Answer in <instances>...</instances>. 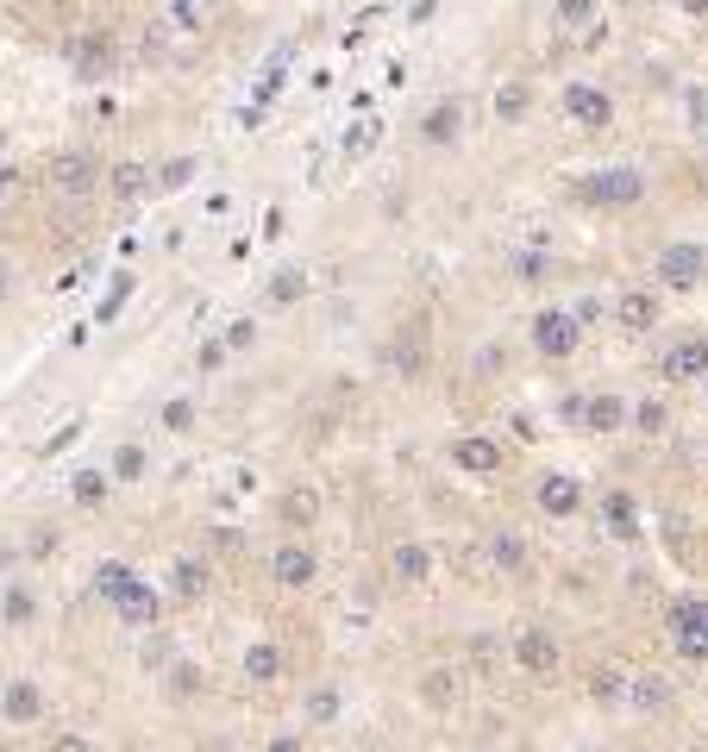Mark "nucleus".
<instances>
[{"label": "nucleus", "instance_id": "1", "mask_svg": "<svg viewBox=\"0 0 708 752\" xmlns=\"http://www.w3.org/2000/svg\"><path fill=\"white\" fill-rule=\"evenodd\" d=\"M652 276L665 282V289H696V282L708 276V251H702V245H690V239H671L665 251H658Z\"/></svg>", "mask_w": 708, "mask_h": 752}, {"label": "nucleus", "instance_id": "2", "mask_svg": "<svg viewBox=\"0 0 708 752\" xmlns=\"http://www.w3.org/2000/svg\"><path fill=\"white\" fill-rule=\"evenodd\" d=\"M671 633H677V652L690 658V665H702L708 658V596H683L671 608Z\"/></svg>", "mask_w": 708, "mask_h": 752}, {"label": "nucleus", "instance_id": "3", "mask_svg": "<svg viewBox=\"0 0 708 752\" xmlns=\"http://www.w3.org/2000/svg\"><path fill=\"white\" fill-rule=\"evenodd\" d=\"M658 376H665V383H702V376H708V339L690 333V339L665 345V351H658Z\"/></svg>", "mask_w": 708, "mask_h": 752}, {"label": "nucleus", "instance_id": "4", "mask_svg": "<svg viewBox=\"0 0 708 752\" xmlns=\"http://www.w3.org/2000/svg\"><path fill=\"white\" fill-rule=\"evenodd\" d=\"M533 345H539V358H571V351L583 345V326H577V314H558V308L533 314Z\"/></svg>", "mask_w": 708, "mask_h": 752}, {"label": "nucleus", "instance_id": "5", "mask_svg": "<svg viewBox=\"0 0 708 752\" xmlns=\"http://www.w3.org/2000/svg\"><path fill=\"white\" fill-rule=\"evenodd\" d=\"M44 176H51L57 195H88V188H101V157H88V151H57Z\"/></svg>", "mask_w": 708, "mask_h": 752}, {"label": "nucleus", "instance_id": "6", "mask_svg": "<svg viewBox=\"0 0 708 752\" xmlns=\"http://www.w3.org/2000/svg\"><path fill=\"white\" fill-rule=\"evenodd\" d=\"M640 195H646L640 170H602V176L583 182V201H596V207H633Z\"/></svg>", "mask_w": 708, "mask_h": 752}, {"label": "nucleus", "instance_id": "7", "mask_svg": "<svg viewBox=\"0 0 708 752\" xmlns=\"http://www.w3.org/2000/svg\"><path fill=\"white\" fill-rule=\"evenodd\" d=\"M514 658H521L527 677H552V671H558V640H552V627L527 621L521 633H514Z\"/></svg>", "mask_w": 708, "mask_h": 752}, {"label": "nucleus", "instance_id": "8", "mask_svg": "<svg viewBox=\"0 0 708 752\" xmlns=\"http://www.w3.org/2000/svg\"><path fill=\"white\" fill-rule=\"evenodd\" d=\"M0 721L7 727H38L44 721V690L32 684V677H13V684L0 690Z\"/></svg>", "mask_w": 708, "mask_h": 752}, {"label": "nucleus", "instance_id": "9", "mask_svg": "<svg viewBox=\"0 0 708 752\" xmlns=\"http://www.w3.org/2000/svg\"><path fill=\"white\" fill-rule=\"evenodd\" d=\"M564 113H571L583 132H602L608 120H615V101H608L602 88H589V82H571L564 88Z\"/></svg>", "mask_w": 708, "mask_h": 752}, {"label": "nucleus", "instance_id": "10", "mask_svg": "<svg viewBox=\"0 0 708 752\" xmlns=\"http://www.w3.org/2000/svg\"><path fill=\"white\" fill-rule=\"evenodd\" d=\"M452 464L464 477H495L502 470V445L483 439V433H464V439H452Z\"/></svg>", "mask_w": 708, "mask_h": 752}, {"label": "nucleus", "instance_id": "11", "mask_svg": "<svg viewBox=\"0 0 708 752\" xmlns=\"http://www.w3.org/2000/svg\"><path fill=\"white\" fill-rule=\"evenodd\" d=\"M270 577L282 583V590H308V583L320 577V558H314L308 546H276V558H270Z\"/></svg>", "mask_w": 708, "mask_h": 752}, {"label": "nucleus", "instance_id": "12", "mask_svg": "<svg viewBox=\"0 0 708 752\" xmlns=\"http://www.w3.org/2000/svg\"><path fill=\"white\" fill-rule=\"evenodd\" d=\"M539 508H546V514H558V521H571V514L583 508V489H577V477H564V470H552V477L539 483Z\"/></svg>", "mask_w": 708, "mask_h": 752}, {"label": "nucleus", "instance_id": "13", "mask_svg": "<svg viewBox=\"0 0 708 752\" xmlns=\"http://www.w3.org/2000/svg\"><path fill=\"white\" fill-rule=\"evenodd\" d=\"M577 420H583L589 433H621V427H627V402L602 389V395H589V402H583V414H577Z\"/></svg>", "mask_w": 708, "mask_h": 752}, {"label": "nucleus", "instance_id": "14", "mask_svg": "<svg viewBox=\"0 0 708 752\" xmlns=\"http://www.w3.org/2000/svg\"><path fill=\"white\" fill-rule=\"evenodd\" d=\"M389 571H395L401 583H427V577H433V552L420 546V539H401V546L389 552Z\"/></svg>", "mask_w": 708, "mask_h": 752}, {"label": "nucleus", "instance_id": "15", "mask_svg": "<svg viewBox=\"0 0 708 752\" xmlns=\"http://www.w3.org/2000/svg\"><path fill=\"white\" fill-rule=\"evenodd\" d=\"M615 320L627 326V333H652V326H658V295H652V289H627L621 308H615Z\"/></svg>", "mask_w": 708, "mask_h": 752}, {"label": "nucleus", "instance_id": "16", "mask_svg": "<svg viewBox=\"0 0 708 752\" xmlns=\"http://www.w3.org/2000/svg\"><path fill=\"white\" fill-rule=\"evenodd\" d=\"M458 126H464V107H458V101H439L427 120H420V138H427V145H452Z\"/></svg>", "mask_w": 708, "mask_h": 752}, {"label": "nucleus", "instance_id": "17", "mask_svg": "<svg viewBox=\"0 0 708 752\" xmlns=\"http://www.w3.org/2000/svg\"><path fill=\"white\" fill-rule=\"evenodd\" d=\"M602 527L615 533V539H633V533H640V514H633V496H621V489H608V496H602Z\"/></svg>", "mask_w": 708, "mask_h": 752}, {"label": "nucleus", "instance_id": "18", "mask_svg": "<svg viewBox=\"0 0 708 752\" xmlns=\"http://www.w3.org/2000/svg\"><path fill=\"white\" fill-rule=\"evenodd\" d=\"M245 677H251V684H276V677H282V646L251 640L245 646Z\"/></svg>", "mask_w": 708, "mask_h": 752}, {"label": "nucleus", "instance_id": "19", "mask_svg": "<svg viewBox=\"0 0 708 752\" xmlns=\"http://www.w3.org/2000/svg\"><path fill=\"white\" fill-rule=\"evenodd\" d=\"M113 608H120V621H132V627H151V621H157V596H151V583H145V577H138Z\"/></svg>", "mask_w": 708, "mask_h": 752}, {"label": "nucleus", "instance_id": "20", "mask_svg": "<svg viewBox=\"0 0 708 752\" xmlns=\"http://www.w3.org/2000/svg\"><path fill=\"white\" fill-rule=\"evenodd\" d=\"M420 702H427V709H452V702H458V671L433 665L427 677H420Z\"/></svg>", "mask_w": 708, "mask_h": 752}, {"label": "nucleus", "instance_id": "21", "mask_svg": "<svg viewBox=\"0 0 708 752\" xmlns=\"http://www.w3.org/2000/svg\"><path fill=\"white\" fill-rule=\"evenodd\" d=\"M489 558L502 564L508 577H521V571H527V546H521V533H508V527H502V533L489 539Z\"/></svg>", "mask_w": 708, "mask_h": 752}, {"label": "nucleus", "instance_id": "22", "mask_svg": "<svg viewBox=\"0 0 708 752\" xmlns=\"http://www.w3.org/2000/svg\"><path fill=\"white\" fill-rule=\"evenodd\" d=\"M314 514H320L314 489H289V496H282V527H314Z\"/></svg>", "mask_w": 708, "mask_h": 752}, {"label": "nucleus", "instance_id": "23", "mask_svg": "<svg viewBox=\"0 0 708 752\" xmlns=\"http://www.w3.org/2000/svg\"><path fill=\"white\" fill-rule=\"evenodd\" d=\"M132 583H138V577H132V564H101V571H94V590H101L107 602H120Z\"/></svg>", "mask_w": 708, "mask_h": 752}, {"label": "nucleus", "instance_id": "24", "mask_svg": "<svg viewBox=\"0 0 708 752\" xmlns=\"http://www.w3.org/2000/svg\"><path fill=\"white\" fill-rule=\"evenodd\" d=\"M107 477H113V483H138V477H145V445H120Z\"/></svg>", "mask_w": 708, "mask_h": 752}, {"label": "nucleus", "instance_id": "25", "mask_svg": "<svg viewBox=\"0 0 708 752\" xmlns=\"http://www.w3.org/2000/svg\"><path fill=\"white\" fill-rule=\"evenodd\" d=\"M301 715H308V727H326V721L339 715V690H333V684H320L308 702H301Z\"/></svg>", "mask_w": 708, "mask_h": 752}, {"label": "nucleus", "instance_id": "26", "mask_svg": "<svg viewBox=\"0 0 708 752\" xmlns=\"http://www.w3.org/2000/svg\"><path fill=\"white\" fill-rule=\"evenodd\" d=\"M621 690H627V677H621L615 665H602V671H589V696H596V702H621Z\"/></svg>", "mask_w": 708, "mask_h": 752}, {"label": "nucleus", "instance_id": "27", "mask_svg": "<svg viewBox=\"0 0 708 752\" xmlns=\"http://www.w3.org/2000/svg\"><path fill=\"white\" fill-rule=\"evenodd\" d=\"M552 276V257L546 251H521L514 257V282H546Z\"/></svg>", "mask_w": 708, "mask_h": 752}, {"label": "nucleus", "instance_id": "28", "mask_svg": "<svg viewBox=\"0 0 708 752\" xmlns=\"http://www.w3.org/2000/svg\"><path fill=\"white\" fill-rule=\"evenodd\" d=\"M395 364L408 370V376H420V370H427V339H420V333H408V345L395 339Z\"/></svg>", "mask_w": 708, "mask_h": 752}, {"label": "nucleus", "instance_id": "29", "mask_svg": "<svg viewBox=\"0 0 708 752\" xmlns=\"http://www.w3.org/2000/svg\"><path fill=\"white\" fill-rule=\"evenodd\" d=\"M157 420H163V433H188V427H195V402H188V395H176V402L163 408Z\"/></svg>", "mask_w": 708, "mask_h": 752}, {"label": "nucleus", "instance_id": "30", "mask_svg": "<svg viewBox=\"0 0 708 752\" xmlns=\"http://www.w3.org/2000/svg\"><path fill=\"white\" fill-rule=\"evenodd\" d=\"M633 427H640V433H665L671 427V408L665 402H640V408H633Z\"/></svg>", "mask_w": 708, "mask_h": 752}, {"label": "nucleus", "instance_id": "31", "mask_svg": "<svg viewBox=\"0 0 708 752\" xmlns=\"http://www.w3.org/2000/svg\"><path fill=\"white\" fill-rule=\"evenodd\" d=\"M107 483H113V477H101V470H82V477H76V502H82V508L107 502Z\"/></svg>", "mask_w": 708, "mask_h": 752}, {"label": "nucleus", "instance_id": "32", "mask_svg": "<svg viewBox=\"0 0 708 752\" xmlns=\"http://www.w3.org/2000/svg\"><path fill=\"white\" fill-rule=\"evenodd\" d=\"M301 289H308V276H301V270H282V276L270 282V301H276V308H289Z\"/></svg>", "mask_w": 708, "mask_h": 752}, {"label": "nucleus", "instance_id": "33", "mask_svg": "<svg viewBox=\"0 0 708 752\" xmlns=\"http://www.w3.org/2000/svg\"><path fill=\"white\" fill-rule=\"evenodd\" d=\"M201 590H207V571H201L195 558H182L176 564V596H201Z\"/></svg>", "mask_w": 708, "mask_h": 752}, {"label": "nucleus", "instance_id": "34", "mask_svg": "<svg viewBox=\"0 0 708 752\" xmlns=\"http://www.w3.org/2000/svg\"><path fill=\"white\" fill-rule=\"evenodd\" d=\"M0 608H7V621H13V627H26V621L38 615V608H32V596H26V590H7V596H0Z\"/></svg>", "mask_w": 708, "mask_h": 752}, {"label": "nucleus", "instance_id": "35", "mask_svg": "<svg viewBox=\"0 0 708 752\" xmlns=\"http://www.w3.org/2000/svg\"><path fill=\"white\" fill-rule=\"evenodd\" d=\"M596 19V0H558V26H589Z\"/></svg>", "mask_w": 708, "mask_h": 752}, {"label": "nucleus", "instance_id": "36", "mask_svg": "<svg viewBox=\"0 0 708 752\" xmlns=\"http://www.w3.org/2000/svg\"><path fill=\"white\" fill-rule=\"evenodd\" d=\"M495 113H502V120H521L527 113V88H502L495 94Z\"/></svg>", "mask_w": 708, "mask_h": 752}, {"label": "nucleus", "instance_id": "37", "mask_svg": "<svg viewBox=\"0 0 708 752\" xmlns=\"http://www.w3.org/2000/svg\"><path fill=\"white\" fill-rule=\"evenodd\" d=\"M138 188H145V170H138V163H120V170H113V195H138Z\"/></svg>", "mask_w": 708, "mask_h": 752}, {"label": "nucleus", "instance_id": "38", "mask_svg": "<svg viewBox=\"0 0 708 752\" xmlns=\"http://www.w3.org/2000/svg\"><path fill=\"white\" fill-rule=\"evenodd\" d=\"M220 364H226V339H207V345L195 351V370H207V376H214Z\"/></svg>", "mask_w": 708, "mask_h": 752}, {"label": "nucleus", "instance_id": "39", "mask_svg": "<svg viewBox=\"0 0 708 752\" xmlns=\"http://www.w3.org/2000/svg\"><path fill=\"white\" fill-rule=\"evenodd\" d=\"M94 69H107V38H88L82 44V76H94Z\"/></svg>", "mask_w": 708, "mask_h": 752}, {"label": "nucleus", "instance_id": "40", "mask_svg": "<svg viewBox=\"0 0 708 752\" xmlns=\"http://www.w3.org/2000/svg\"><path fill=\"white\" fill-rule=\"evenodd\" d=\"M132 295V276H120V282H113V295H107V308H101V326L113 320V314H120V301Z\"/></svg>", "mask_w": 708, "mask_h": 752}, {"label": "nucleus", "instance_id": "41", "mask_svg": "<svg viewBox=\"0 0 708 752\" xmlns=\"http://www.w3.org/2000/svg\"><path fill=\"white\" fill-rule=\"evenodd\" d=\"M633 702H640V709H658V702H665V684H646L640 677V684H633Z\"/></svg>", "mask_w": 708, "mask_h": 752}, {"label": "nucleus", "instance_id": "42", "mask_svg": "<svg viewBox=\"0 0 708 752\" xmlns=\"http://www.w3.org/2000/svg\"><path fill=\"white\" fill-rule=\"evenodd\" d=\"M251 339H257V326H251V320H232V333H226V351H245Z\"/></svg>", "mask_w": 708, "mask_h": 752}, {"label": "nucleus", "instance_id": "43", "mask_svg": "<svg viewBox=\"0 0 708 752\" xmlns=\"http://www.w3.org/2000/svg\"><path fill=\"white\" fill-rule=\"evenodd\" d=\"M51 752H94L82 734H69V727H63V734H51Z\"/></svg>", "mask_w": 708, "mask_h": 752}, {"label": "nucleus", "instance_id": "44", "mask_svg": "<svg viewBox=\"0 0 708 752\" xmlns=\"http://www.w3.org/2000/svg\"><path fill=\"white\" fill-rule=\"evenodd\" d=\"M188 176H195V163H188V157H176V163H170V170H163V188H182Z\"/></svg>", "mask_w": 708, "mask_h": 752}, {"label": "nucleus", "instance_id": "45", "mask_svg": "<svg viewBox=\"0 0 708 752\" xmlns=\"http://www.w3.org/2000/svg\"><path fill=\"white\" fill-rule=\"evenodd\" d=\"M264 752H308V740H301V734H276Z\"/></svg>", "mask_w": 708, "mask_h": 752}, {"label": "nucleus", "instance_id": "46", "mask_svg": "<svg viewBox=\"0 0 708 752\" xmlns=\"http://www.w3.org/2000/svg\"><path fill=\"white\" fill-rule=\"evenodd\" d=\"M370 138H376V126H364V132H351V138H345V157H358V151L370 145Z\"/></svg>", "mask_w": 708, "mask_h": 752}, {"label": "nucleus", "instance_id": "47", "mask_svg": "<svg viewBox=\"0 0 708 752\" xmlns=\"http://www.w3.org/2000/svg\"><path fill=\"white\" fill-rule=\"evenodd\" d=\"M7 289H13V270H7V264H0V295H7Z\"/></svg>", "mask_w": 708, "mask_h": 752}, {"label": "nucleus", "instance_id": "48", "mask_svg": "<svg viewBox=\"0 0 708 752\" xmlns=\"http://www.w3.org/2000/svg\"><path fill=\"white\" fill-rule=\"evenodd\" d=\"M683 7H690V13H708V0H683Z\"/></svg>", "mask_w": 708, "mask_h": 752}]
</instances>
